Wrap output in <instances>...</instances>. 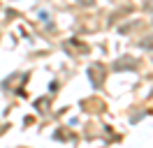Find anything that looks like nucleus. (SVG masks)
Instances as JSON below:
<instances>
[{
    "label": "nucleus",
    "instance_id": "nucleus-1",
    "mask_svg": "<svg viewBox=\"0 0 153 148\" xmlns=\"http://www.w3.org/2000/svg\"><path fill=\"white\" fill-rule=\"evenodd\" d=\"M105 70H102V65H93V67H91V70H88V74H91V81L95 83L97 88H100V86H102V79H105Z\"/></svg>",
    "mask_w": 153,
    "mask_h": 148
},
{
    "label": "nucleus",
    "instance_id": "nucleus-2",
    "mask_svg": "<svg viewBox=\"0 0 153 148\" xmlns=\"http://www.w3.org/2000/svg\"><path fill=\"white\" fill-rule=\"evenodd\" d=\"M134 65H137L134 60H130V63H128V60H121L118 65H114V70H123V67H134Z\"/></svg>",
    "mask_w": 153,
    "mask_h": 148
},
{
    "label": "nucleus",
    "instance_id": "nucleus-3",
    "mask_svg": "<svg viewBox=\"0 0 153 148\" xmlns=\"http://www.w3.org/2000/svg\"><path fill=\"white\" fill-rule=\"evenodd\" d=\"M146 9H151V12H153V0H149V2H146Z\"/></svg>",
    "mask_w": 153,
    "mask_h": 148
}]
</instances>
